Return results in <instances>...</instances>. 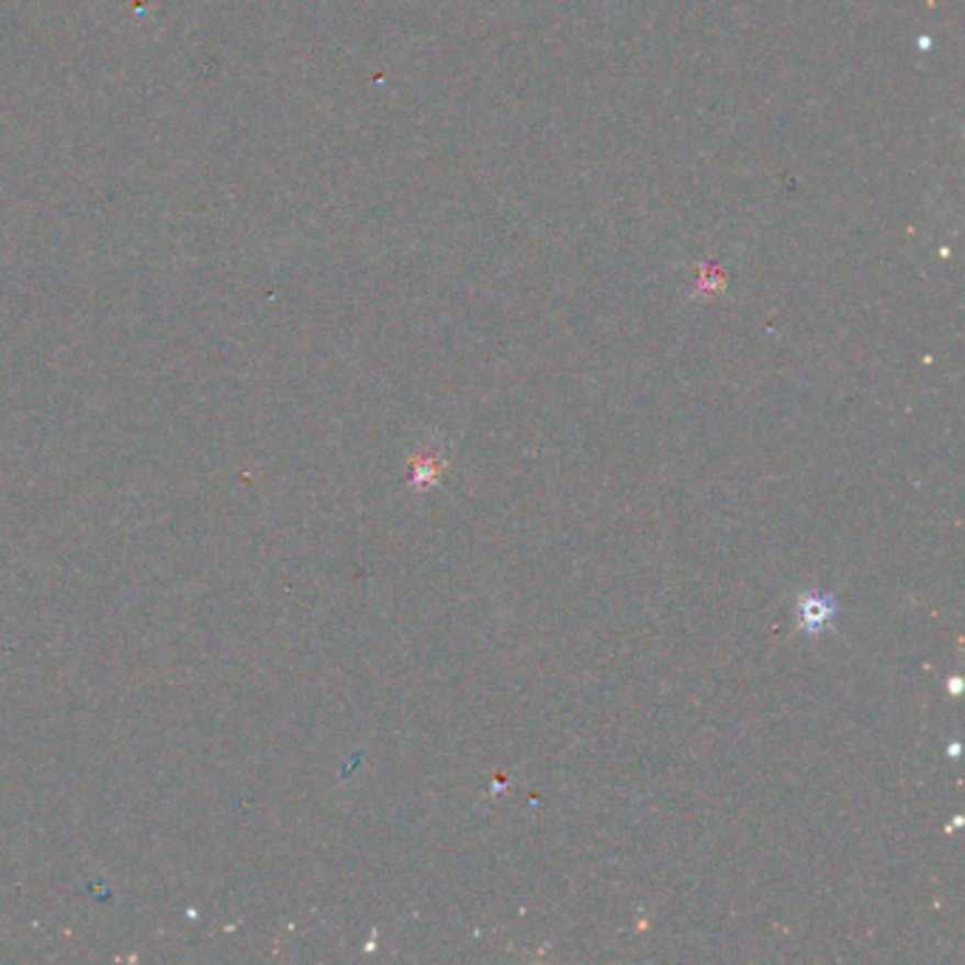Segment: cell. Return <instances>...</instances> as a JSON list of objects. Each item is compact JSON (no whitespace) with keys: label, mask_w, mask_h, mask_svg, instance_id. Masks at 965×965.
<instances>
[{"label":"cell","mask_w":965,"mask_h":965,"mask_svg":"<svg viewBox=\"0 0 965 965\" xmlns=\"http://www.w3.org/2000/svg\"><path fill=\"white\" fill-rule=\"evenodd\" d=\"M835 615H839V606H835V597L832 595H824V592H801L796 597V624L807 635L830 629L835 624Z\"/></svg>","instance_id":"7a4b0ae2"},{"label":"cell","mask_w":965,"mask_h":965,"mask_svg":"<svg viewBox=\"0 0 965 965\" xmlns=\"http://www.w3.org/2000/svg\"><path fill=\"white\" fill-rule=\"evenodd\" d=\"M445 470H448V457H445L442 442H423L408 457L411 487L416 490L439 487L445 479Z\"/></svg>","instance_id":"6da1fadb"}]
</instances>
